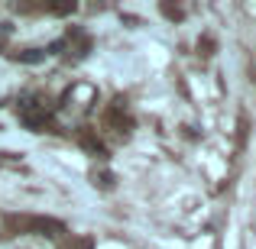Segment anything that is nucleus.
Returning a JSON list of instances; mask_svg holds the SVG:
<instances>
[{
	"label": "nucleus",
	"instance_id": "f257e3e1",
	"mask_svg": "<svg viewBox=\"0 0 256 249\" xmlns=\"http://www.w3.org/2000/svg\"><path fill=\"white\" fill-rule=\"evenodd\" d=\"M10 227L16 233H36V237H58V233H65V224L56 217H10Z\"/></svg>",
	"mask_w": 256,
	"mask_h": 249
},
{
	"label": "nucleus",
	"instance_id": "7ed1b4c3",
	"mask_svg": "<svg viewBox=\"0 0 256 249\" xmlns=\"http://www.w3.org/2000/svg\"><path fill=\"white\" fill-rule=\"evenodd\" d=\"M82 146H84V149L88 152H91V156H98V159H104V143H100V139H94L91 136V133H82Z\"/></svg>",
	"mask_w": 256,
	"mask_h": 249
},
{
	"label": "nucleus",
	"instance_id": "f03ea898",
	"mask_svg": "<svg viewBox=\"0 0 256 249\" xmlns=\"http://www.w3.org/2000/svg\"><path fill=\"white\" fill-rule=\"evenodd\" d=\"M20 123H23L26 130H42V126L49 123L46 104H39V100H23V104H20Z\"/></svg>",
	"mask_w": 256,
	"mask_h": 249
},
{
	"label": "nucleus",
	"instance_id": "20e7f679",
	"mask_svg": "<svg viewBox=\"0 0 256 249\" xmlns=\"http://www.w3.org/2000/svg\"><path fill=\"white\" fill-rule=\"evenodd\" d=\"M68 249H91V240H78V243L68 246Z\"/></svg>",
	"mask_w": 256,
	"mask_h": 249
}]
</instances>
